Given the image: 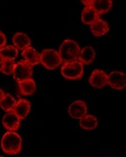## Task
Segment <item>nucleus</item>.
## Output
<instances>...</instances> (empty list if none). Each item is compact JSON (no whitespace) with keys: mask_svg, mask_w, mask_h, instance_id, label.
<instances>
[{"mask_svg":"<svg viewBox=\"0 0 126 157\" xmlns=\"http://www.w3.org/2000/svg\"><path fill=\"white\" fill-rule=\"evenodd\" d=\"M20 122H21V120L18 118V116L12 111L7 112L2 118L3 126L8 131L15 132L16 130H18V128L20 126Z\"/></svg>","mask_w":126,"mask_h":157,"instance_id":"nucleus-10","label":"nucleus"},{"mask_svg":"<svg viewBox=\"0 0 126 157\" xmlns=\"http://www.w3.org/2000/svg\"><path fill=\"white\" fill-rule=\"evenodd\" d=\"M80 126L84 130H94L98 126V119L94 115H86L80 119Z\"/></svg>","mask_w":126,"mask_h":157,"instance_id":"nucleus-18","label":"nucleus"},{"mask_svg":"<svg viewBox=\"0 0 126 157\" xmlns=\"http://www.w3.org/2000/svg\"><path fill=\"white\" fill-rule=\"evenodd\" d=\"M99 18V14L97 13L92 7L90 6H85V8L83 9L82 11V15H81V19L83 21V23L85 24H91L96 21L97 19Z\"/></svg>","mask_w":126,"mask_h":157,"instance_id":"nucleus-16","label":"nucleus"},{"mask_svg":"<svg viewBox=\"0 0 126 157\" xmlns=\"http://www.w3.org/2000/svg\"><path fill=\"white\" fill-rule=\"evenodd\" d=\"M3 62H4V59H3L2 56H0V72H1V69H2V66H3Z\"/></svg>","mask_w":126,"mask_h":157,"instance_id":"nucleus-23","label":"nucleus"},{"mask_svg":"<svg viewBox=\"0 0 126 157\" xmlns=\"http://www.w3.org/2000/svg\"><path fill=\"white\" fill-rule=\"evenodd\" d=\"M22 148V139L14 131H7L1 139V149L8 155L18 154Z\"/></svg>","mask_w":126,"mask_h":157,"instance_id":"nucleus-1","label":"nucleus"},{"mask_svg":"<svg viewBox=\"0 0 126 157\" xmlns=\"http://www.w3.org/2000/svg\"><path fill=\"white\" fill-rule=\"evenodd\" d=\"M15 104H16V100L10 94H5L3 96V98L0 100V108L6 113L11 112Z\"/></svg>","mask_w":126,"mask_h":157,"instance_id":"nucleus-19","label":"nucleus"},{"mask_svg":"<svg viewBox=\"0 0 126 157\" xmlns=\"http://www.w3.org/2000/svg\"><path fill=\"white\" fill-rule=\"evenodd\" d=\"M80 46L75 40L72 39H66L61 44L59 49V56L62 63H72L78 60L79 53H80Z\"/></svg>","mask_w":126,"mask_h":157,"instance_id":"nucleus-2","label":"nucleus"},{"mask_svg":"<svg viewBox=\"0 0 126 157\" xmlns=\"http://www.w3.org/2000/svg\"><path fill=\"white\" fill-rule=\"evenodd\" d=\"M14 67H15V63H14V60L4 59V62H3L2 69H1V72L4 74V75H6V76L12 75L13 74Z\"/></svg>","mask_w":126,"mask_h":157,"instance_id":"nucleus-21","label":"nucleus"},{"mask_svg":"<svg viewBox=\"0 0 126 157\" xmlns=\"http://www.w3.org/2000/svg\"><path fill=\"white\" fill-rule=\"evenodd\" d=\"M22 58L24 62L27 63L28 65H30L31 67L41 63V53H38L33 48H31V46L22 51Z\"/></svg>","mask_w":126,"mask_h":157,"instance_id":"nucleus-12","label":"nucleus"},{"mask_svg":"<svg viewBox=\"0 0 126 157\" xmlns=\"http://www.w3.org/2000/svg\"><path fill=\"white\" fill-rule=\"evenodd\" d=\"M31 108V105L30 101H27L26 99H19L18 101H16V104L14 106L12 112H14L20 120L25 119L27 115L30 114Z\"/></svg>","mask_w":126,"mask_h":157,"instance_id":"nucleus-11","label":"nucleus"},{"mask_svg":"<svg viewBox=\"0 0 126 157\" xmlns=\"http://www.w3.org/2000/svg\"><path fill=\"white\" fill-rule=\"evenodd\" d=\"M90 26H91L90 29H91L92 33L97 37L105 35L109 31V25H108V23L105 20L101 18H98L96 21H94Z\"/></svg>","mask_w":126,"mask_h":157,"instance_id":"nucleus-14","label":"nucleus"},{"mask_svg":"<svg viewBox=\"0 0 126 157\" xmlns=\"http://www.w3.org/2000/svg\"><path fill=\"white\" fill-rule=\"evenodd\" d=\"M61 73L62 76L68 80H80L84 74V66L79 60L64 63L61 69Z\"/></svg>","mask_w":126,"mask_h":157,"instance_id":"nucleus-3","label":"nucleus"},{"mask_svg":"<svg viewBox=\"0 0 126 157\" xmlns=\"http://www.w3.org/2000/svg\"><path fill=\"white\" fill-rule=\"evenodd\" d=\"M18 89H19V92L22 95L30 96V95L34 94L35 91H37V85H35V82L32 80V78H30V80L19 82Z\"/></svg>","mask_w":126,"mask_h":157,"instance_id":"nucleus-17","label":"nucleus"},{"mask_svg":"<svg viewBox=\"0 0 126 157\" xmlns=\"http://www.w3.org/2000/svg\"><path fill=\"white\" fill-rule=\"evenodd\" d=\"M87 111H88L87 105L82 100H77V101L73 102L69 106V109H68L69 115L72 118H74V119H79V120L87 115Z\"/></svg>","mask_w":126,"mask_h":157,"instance_id":"nucleus-8","label":"nucleus"},{"mask_svg":"<svg viewBox=\"0 0 126 157\" xmlns=\"http://www.w3.org/2000/svg\"><path fill=\"white\" fill-rule=\"evenodd\" d=\"M95 56H96V52L94 51V48H91V46H86V48H82L80 51L78 60L83 66L90 65L92 62H94Z\"/></svg>","mask_w":126,"mask_h":157,"instance_id":"nucleus-15","label":"nucleus"},{"mask_svg":"<svg viewBox=\"0 0 126 157\" xmlns=\"http://www.w3.org/2000/svg\"><path fill=\"white\" fill-rule=\"evenodd\" d=\"M13 46L20 51H24L25 48L30 46V38L27 34L23 33H16L12 37Z\"/></svg>","mask_w":126,"mask_h":157,"instance_id":"nucleus-13","label":"nucleus"},{"mask_svg":"<svg viewBox=\"0 0 126 157\" xmlns=\"http://www.w3.org/2000/svg\"><path fill=\"white\" fill-rule=\"evenodd\" d=\"M108 85H110L114 90H123L126 87L125 74L117 71L110 73V75H108Z\"/></svg>","mask_w":126,"mask_h":157,"instance_id":"nucleus-9","label":"nucleus"},{"mask_svg":"<svg viewBox=\"0 0 126 157\" xmlns=\"http://www.w3.org/2000/svg\"><path fill=\"white\" fill-rule=\"evenodd\" d=\"M32 73H33L32 72V67L30 65H28L27 63H25L24 60H21V62L15 63L12 76L14 78V80L17 83H19V82L31 78Z\"/></svg>","mask_w":126,"mask_h":157,"instance_id":"nucleus-5","label":"nucleus"},{"mask_svg":"<svg viewBox=\"0 0 126 157\" xmlns=\"http://www.w3.org/2000/svg\"><path fill=\"white\" fill-rule=\"evenodd\" d=\"M41 63L46 70L53 71L62 63V60L57 51L48 48L41 52Z\"/></svg>","mask_w":126,"mask_h":157,"instance_id":"nucleus-4","label":"nucleus"},{"mask_svg":"<svg viewBox=\"0 0 126 157\" xmlns=\"http://www.w3.org/2000/svg\"><path fill=\"white\" fill-rule=\"evenodd\" d=\"M82 2L86 6L92 7L99 14V16L101 14L107 13L112 8V1L110 0H83Z\"/></svg>","mask_w":126,"mask_h":157,"instance_id":"nucleus-6","label":"nucleus"},{"mask_svg":"<svg viewBox=\"0 0 126 157\" xmlns=\"http://www.w3.org/2000/svg\"><path fill=\"white\" fill-rule=\"evenodd\" d=\"M0 56L3 59L14 60L18 56V49L14 48L13 45H5L4 48L0 49Z\"/></svg>","mask_w":126,"mask_h":157,"instance_id":"nucleus-20","label":"nucleus"},{"mask_svg":"<svg viewBox=\"0 0 126 157\" xmlns=\"http://www.w3.org/2000/svg\"><path fill=\"white\" fill-rule=\"evenodd\" d=\"M6 45V36L5 34L0 31V49Z\"/></svg>","mask_w":126,"mask_h":157,"instance_id":"nucleus-22","label":"nucleus"},{"mask_svg":"<svg viewBox=\"0 0 126 157\" xmlns=\"http://www.w3.org/2000/svg\"><path fill=\"white\" fill-rule=\"evenodd\" d=\"M89 84L96 89H102L108 85V75L102 70H94L89 78Z\"/></svg>","mask_w":126,"mask_h":157,"instance_id":"nucleus-7","label":"nucleus"},{"mask_svg":"<svg viewBox=\"0 0 126 157\" xmlns=\"http://www.w3.org/2000/svg\"><path fill=\"white\" fill-rule=\"evenodd\" d=\"M4 95H5V93L3 92L2 89H0V100H1V99L3 98V96H4Z\"/></svg>","mask_w":126,"mask_h":157,"instance_id":"nucleus-24","label":"nucleus"}]
</instances>
